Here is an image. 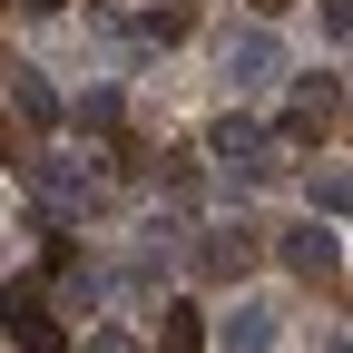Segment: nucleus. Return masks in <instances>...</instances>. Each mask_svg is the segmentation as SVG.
Masks as SVG:
<instances>
[{"label":"nucleus","mask_w":353,"mask_h":353,"mask_svg":"<svg viewBox=\"0 0 353 353\" xmlns=\"http://www.w3.org/2000/svg\"><path fill=\"white\" fill-rule=\"evenodd\" d=\"M0 324H10V343H20V353H59V343H69V334H59V314H50V285H30V275L0 294Z\"/></svg>","instance_id":"nucleus-1"},{"label":"nucleus","mask_w":353,"mask_h":353,"mask_svg":"<svg viewBox=\"0 0 353 353\" xmlns=\"http://www.w3.org/2000/svg\"><path fill=\"white\" fill-rule=\"evenodd\" d=\"M216 167H226L236 187H265V176H275V148H265L245 118H226V128H216Z\"/></svg>","instance_id":"nucleus-2"},{"label":"nucleus","mask_w":353,"mask_h":353,"mask_svg":"<svg viewBox=\"0 0 353 353\" xmlns=\"http://www.w3.org/2000/svg\"><path fill=\"white\" fill-rule=\"evenodd\" d=\"M275 69H285V39L275 30H236L226 39V79L236 88H275Z\"/></svg>","instance_id":"nucleus-3"},{"label":"nucleus","mask_w":353,"mask_h":353,"mask_svg":"<svg viewBox=\"0 0 353 353\" xmlns=\"http://www.w3.org/2000/svg\"><path fill=\"white\" fill-rule=\"evenodd\" d=\"M285 265H294L304 285H334V265H343V245H334L324 226H294V236H285Z\"/></svg>","instance_id":"nucleus-4"},{"label":"nucleus","mask_w":353,"mask_h":353,"mask_svg":"<svg viewBox=\"0 0 353 353\" xmlns=\"http://www.w3.org/2000/svg\"><path fill=\"white\" fill-rule=\"evenodd\" d=\"M196 265H206V275H245V265H255V226H206Z\"/></svg>","instance_id":"nucleus-5"},{"label":"nucleus","mask_w":353,"mask_h":353,"mask_svg":"<svg viewBox=\"0 0 353 353\" xmlns=\"http://www.w3.org/2000/svg\"><path fill=\"white\" fill-rule=\"evenodd\" d=\"M324 128H334V88H304V99L285 108V138H294V148H314Z\"/></svg>","instance_id":"nucleus-6"},{"label":"nucleus","mask_w":353,"mask_h":353,"mask_svg":"<svg viewBox=\"0 0 353 353\" xmlns=\"http://www.w3.org/2000/svg\"><path fill=\"white\" fill-rule=\"evenodd\" d=\"M157 353H206V324H196V304H167V314H157Z\"/></svg>","instance_id":"nucleus-7"},{"label":"nucleus","mask_w":353,"mask_h":353,"mask_svg":"<svg viewBox=\"0 0 353 353\" xmlns=\"http://www.w3.org/2000/svg\"><path fill=\"white\" fill-rule=\"evenodd\" d=\"M275 343V314H265V304H236L226 314V353H265Z\"/></svg>","instance_id":"nucleus-8"},{"label":"nucleus","mask_w":353,"mask_h":353,"mask_svg":"<svg viewBox=\"0 0 353 353\" xmlns=\"http://www.w3.org/2000/svg\"><path fill=\"white\" fill-rule=\"evenodd\" d=\"M138 30H148V39H187V30H196V10H187V0H167V10H148Z\"/></svg>","instance_id":"nucleus-9"},{"label":"nucleus","mask_w":353,"mask_h":353,"mask_svg":"<svg viewBox=\"0 0 353 353\" xmlns=\"http://www.w3.org/2000/svg\"><path fill=\"white\" fill-rule=\"evenodd\" d=\"M88 353H138V343H128V334H88Z\"/></svg>","instance_id":"nucleus-10"}]
</instances>
